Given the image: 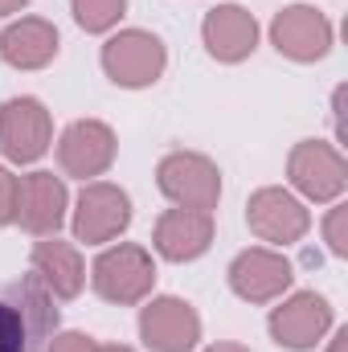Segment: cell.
I'll return each mask as SVG.
<instances>
[{"instance_id":"5b68a950","label":"cell","mask_w":348,"mask_h":352,"mask_svg":"<svg viewBox=\"0 0 348 352\" xmlns=\"http://www.w3.org/2000/svg\"><path fill=\"white\" fill-rule=\"evenodd\" d=\"M287 176L307 201H336L348 184L345 156L324 140H303L287 156Z\"/></svg>"},{"instance_id":"7402d4cb","label":"cell","mask_w":348,"mask_h":352,"mask_svg":"<svg viewBox=\"0 0 348 352\" xmlns=\"http://www.w3.org/2000/svg\"><path fill=\"white\" fill-rule=\"evenodd\" d=\"M17 217V176L0 168V226H12Z\"/></svg>"},{"instance_id":"4fadbf2b","label":"cell","mask_w":348,"mask_h":352,"mask_svg":"<svg viewBox=\"0 0 348 352\" xmlns=\"http://www.w3.org/2000/svg\"><path fill=\"white\" fill-rule=\"evenodd\" d=\"M21 230L50 238L66 221V184L54 173H29L17 180V217Z\"/></svg>"},{"instance_id":"ac0fdd59","label":"cell","mask_w":348,"mask_h":352,"mask_svg":"<svg viewBox=\"0 0 348 352\" xmlns=\"http://www.w3.org/2000/svg\"><path fill=\"white\" fill-rule=\"evenodd\" d=\"M8 299H12V307H17V311H21V320H25L29 344L37 349V344L58 328L54 295L45 291V283H41L37 274H29V278H21V283H12V287H8Z\"/></svg>"},{"instance_id":"d6986e66","label":"cell","mask_w":348,"mask_h":352,"mask_svg":"<svg viewBox=\"0 0 348 352\" xmlns=\"http://www.w3.org/2000/svg\"><path fill=\"white\" fill-rule=\"evenodd\" d=\"M127 12V0H74V21L87 33H107Z\"/></svg>"},{"instance_id":"277c9868","label":"cell","mask_w":348,"mask_h":352,"mask_svg":"<svg viewBox=\"0 0 348 352\" xmlns=\"http://www.w3.org/2000/svg\"><path fill=\"white\" fill-rule=\"evenodd\" d=\"M50 140H54V123L37 98L25 94V98H8L0 107V152L12 164L41 160L50 152Z\"/></svg>"},{"instance_id":"44dd1931","label":"cell","mask_w":348,"mask_h":352,"mask_svg":"<svg viewBox=\"0 0 348 352\" xmlns=\"http://www.w3.org/2000/svg\"><path fill=\"white\" fill-rule=\"evenodd\" d=\"M345 217H348V209H345V205H336V209L328 213V221H324V234H328V246H332V254H336V258H345V254H348Z\"/></svg>"},{"instance_id":"7c38bea8","label":"cell","mask_w":348,"mask_h":352,"mask_svg":"<svg viewBox=\"0 0 348 352\" xmlns=\"http://www.w3.org/2000/svg\"><path fill=\"white\" fill-rule=\"evenodd\" d=\"M115 131L98 119H78L62 131L58 140V164L66 176H78V180H90V176H102L115 160Z\"/></svg>"},{"instance_id":"cb8c5ba5","label":"cell","mask_w":348,"mask_h":352,"mask_svg":"<svg viewBox=\"0 0 348 352\" xmlns=\"http://www.w3.org/2000/svg\"><path fill=\"white\" fill-rule=\"evenodd\" d=\"M29 0H0V16H12V12H21Z\"/></svg>"},{"instance_id":"30bf717a","label":"cell","mask_w":348,"mask_h":352,"mask_svg":"<svg viewBox=\"0 0 348 352\" xmlns=\"http://www.w3.org/2000/svg\"><path fill=\"white\" fill-rule=\"evenodd\" d=\"M140 336L152 352H188L201 340V316L184 299H152L140 311Z\"/></svg>"},{"instance_id":"6da1fadb","label":"cell","mask_w":348,"mask_h":352,"mask_svg":"<svg viewBox=\"0 0 348 352\" xmlns=\"http://www.w3.org/2000/svg\"><path fill=\"white\" fill-rule=\"evenodd\" d=\"M90 283H94V291H98L107 303L127 307V303L148 299V291L156 287V266H152V254H148L144 246L123 242V246H111V250H102V254L94 258Z\"/></svg>"},{"instance_id":"603a6c76","label":"cell","mask_w":348,"mask_h":352,"mask_svg":"<svg viewBox=\"0 0 348 352\" xmlns=\"http://www.w3.org/2000/svg\"><path fill=\"white\" fill-rule=\"evenodd\" d=\"M45 352H94V340L83 332H62V336H54V344Z\"/></svg>"},{"instance_id":"ffe728a7","label":"cell","mask_w":348,"mask_h":352,"mask_svg":"<svg viewBox=\"0 0 348 352\" xmlns=\"http://www.w3.org/2000/svg\"><path fill=\"white\" fill-rule=\"evenodd\" d=\"M0 352H33L25 320L12 303H0Z\"/></svg>"},{"instance_id":"9a60e30c","label":"cell","mask_w":348,"mask_h":352,"mask_svg":"<svg viewBox=\"0 0 348 352\" xmlns=\"http://www.w3.org/2000/svg\"><path fill=\"white\" fill-rule=\"evenodd\" d=\"M213 242V213H197V209H168L156 221L152 246L160 258L168 263H193L209 250Z\"/></svg>"},{"instance_id":"8fae6325","label":"cell","mask_w":348,"mask_h":352,"mask_svg":"<svg viewBox=\"0 0 348 352\" xmlns=\"http://www.w3.org/2000/svg\"><path fill=\"white\" fill-rule=\"evenodd\" d=\"M291 283H295L291 263H287L279 250H266V246H250V250H242V254L230 263V287H234V295L246 299V303H270V299H279Z\"/></svg>"},{"instance_id":"d4e9b609","label":"cell","mask_w":348,"mask_h":352,"mask_svg":"<svg viewBox=\"0 0 348 352\" xmlns=\"http://www.w3.org/2000/svg\"><path fill=\"white\" fill-rule=\"evenodd\" d=\"M345 344H348V328H340V332L332 336V349L328 352H345Z\"/></svg>"},{"instance_id":"5bb4252c","label":"cell","mask_w":348,"mask_h":352,"mask_svg":"<svg viewBox=\"0 0 348 352\" xmlns=\"http://www.w3.org/2000/svg\"><path fill=\"white\" fill-rule=\"evenodd\" d=\"M201 37H205V50L217 58V62H246L259 45V21L242 8V4H217L205 12V25H201Z\"/></svg>"},{"instance_id":"8992f818","label":"cell","mask_w":348,"mask_h":352,"mask_svg":"<svg viewBox=\"0 0 348 352\" xmlns=\"http://www.w3.org/2000/svg\"><path fill=\"white\" fill-rule=\"evenodd\" d=\"M127 226H131V197H127L119 184L94 180V184L83 188L78 209H74V238H78V242H87V246L111 242V238H119Z\"/></svg>"},{"instance_id":"4316f807","label":"cell","mask_w":348,"mask_h":352,"mask_svg":"<svg viewBox=\"0 0 348 352\" xmlns=\"http://www.w3.org/2000/svg\"><path fill=\"white\" fill-rule=\"evenodd\" d=\"M94 352H131L127 344H94Z\"/></svg>"},{"instance_id":"7a4b0ae2","label":"cell","mask_w":348,"mask_h":352,"mask_svg":"<svg viewBox=\"0 0 348 352\" xmlns=\"http://www.w3.org/2000/svg\"><path fill=\"white\" fill-rule=\"evenodd\" d=\"M164 66H168V50L148 29H123L102 45V70L115 87H152L164 74Z\"/></svg>"},{"instance_id":"9c48e42d","label":"cell","mask_w":348,"mask_h":352,"mask_svg":"<svg viewBox=\"0 0 348 352\" xmlns=\"http://www.w3.org/2000/svg\"><path fill=\"white\" fill-rule=\"evenodd\" d=\"M246 221H250V230L262 242H274V246H291L312 230V213L303 209V201H295L287 188H274V184L259 188L250 197Z\"/></svg>"},{"instance_id":"e0dca14e","label":"cell","mask_w":348,"mask_h":352,"mask_svg":"<svg viewBox=\"0 0 348 352\" xmlns=\"http://www.w3.org/2000/svg\"><path fill=\"white\" fill-rule=\"evenodd\" d=\"M33 274H37V278L45 283V291L58 295V299H74V295L83 291V283H87L83 254H78L70 242H62L58 234H50V238H41V242L33 246Z\"/></svg>"},{"instance_id":"3957f363","label":"cell","mask_w":348,"mask_h":352,"mask_svg":"<svg viewBox=\"0 0 348 352\" xmlns=\"http://www.w3.org/2000/svg\"><path fill=\"white\" fill-rule=\"evenodd\" d=\"M156 184L176 209H197V213H213L221 197V173L201 152H168L156 168Z\"/></svg>"},{"instance_id":"2e32d148","label":"cell","mask_w":348,"mask_h":352,"mask_svg":"<svg viewBox=\"0 0 348 352\" xmlns=\"http://www.w3.org/2000/svg\"><path fill=\"white\" fill-rule=\"evenodd\" d=\"M58 29L41 16H21L0 33V54L12 70H41L58 58Z\"/></svg>"},{"instance_id":"52a82bcc","label":"cell","mask_w":348,"mask_h":352,"mask_svg":"<svg viewBox=\"0 0 348 352\" xmlns=\"http://www.w3.org/2000/svg\"><path fill=\"white\" fill-rule=\"evenodd\" d=\"M270 41L291 62H320L332 50V21L312 4H291L270 21Z\"/></svg>"},{"instance_id":"484cf974","label":"cell","mask_w":348,"mask_h":352,"mask_svg":"<svg viewBox=\"0 0 348 352\" xmlns=\"http://www.w3.org/2000/svg\"><path fill=\"white\" fill-rule=\"evenodd\" d=\"M205 352H250V349H242V344H213V349H205Z\"/></svg>"},{"instance_id":"ba28073f","label":"cell","mask_w":348,"mask_h":352,"mask_svg":"<svg viewBox=\"0 0 348 352\" xmlns=\"http://www.w3.org/2000/svg\"><path fill=\"white\" fill-rule=\"evenodd\" d=\"M328 328H332V307L316 291H295L283 307L270 311V336L283 349H295V352L316 349Z\"/></svg>"}]
</instances>
